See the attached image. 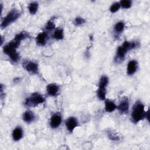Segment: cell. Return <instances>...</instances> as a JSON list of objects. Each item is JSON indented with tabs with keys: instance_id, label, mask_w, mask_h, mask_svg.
<instances>
[{
	"instance_id": "1",
	"label": "cell",
	"mask_w": 150,
	"mask_h": 150,
	"mask_svg": "<svg viewBox=\"0 0 150 150\" xmlns=\"http://www.w3.org/2000/svg\"><path fill=\"white\" fill-rule=\"evenodd\" d=\"M29 37V33L25 31L18 33L11 41L4 46L3 48L4 53L8 55L13 62H18L19 59V54L17 52L16 49L19 47L21 42Z\"/></svg>"
},
{
	"instance_id": "2",
	"label": "cell",
	"mask_w": 150,
	"mask_h": 150,
	"mask_svg": "<svg viewBox=\"0 0 150 150\" xmlns=\"http://www.w3.org/2000/svg\"><path fill=\"white\" fill-rule=\"evenodd\" d=\"M146 115L144 110V105L141 101H137L132 107L131 112L132 120L134 122H138L143 120Z\"/></svg>"
},
{
	"instance_id": "3",
	"label": "cell",
	"mask_w": 150,
	"mask_h": 150,
	"mask_svg": "<svg viewBox=\"0 0 150 150\" xmlns=\"http://www.w3.org/2000/svg\"><path fill=\"white\" fill-rule=\"evenodd\" d=\"M138 45L139 44L137 42H130L128 41H125L122 45L118 47L117 50L116 57H117V59L120 60H123L128 51L136 48L137 46H138Z\"/></svg>"
},
{
	"instance_id": "4",
	"label": "cell",
	"mask_w": 150,
	"mask_h": 150,
	"mask_svg": "<svg viewBox=\"0 0 150 150\" xmlns=\"http://www.w3.org/2000/svg\"><path fill=\"white\" fill-rule=\"evenodd\" d=\"M45 101V98L39 93H32L26 98L24 104L27 107H35Z\"/></svg>"
},
{
	"instance_id": "5",
	"label": "cell",
	"mask_w": 150,
	"mask_h": 150,
	"mask_svg": "<svg viewBox=\"0 0 150 150\" xmlns=\"http://www.w3.org/2000/svg\"><path fill=\"white\" fill-rule=\"evenodd\" d=\"M20 16L19 12L16 9H12L8 12L7 15L4 18L2 21L1 26L2 28H5L11 23L15 22Z\"/></svg>"
},
{
	"instance_id": "6",
	"label": "cell",
	"mask_w": 150,
	"mask_h": 150,
	"mask_svg": "<svg viewBox=\"0 0 150 150\" xmlns=\"http://www.w3.org/2000/svg\"><path fill=\"white\" fill-rule=\"evenodd\" d=\"M23 66L25 69L31 74H37L38 72V65L34 62L26 61Z\"/></svg>"
},
{
	"instance_id": "7",
	"label": "cell",
	"mask_w": 150,
	"mask_h": 150,
	"mask_svg": "<svg viewBox=\"0 0 150 150\" xmlns=\"http://www.w3.org/2000/svg\"><path fill=\"white\" fill-rule=\"evenodd\" d=\"M62 122V116L59 113L53 114L50 120V125L52 128H57Z\"/></svg>"
},
{
	"instance_id": "8",
	"label": "cell",
	"mask_w": 150,
	"mask_h": 150,
	"mask_svg": "<svg viewBox=\"0 0 150 150\" xmlns=\"http://www.w3.org/2000/svg\"><path fill=\"white\" fill-rule=\"evenodd\" d=\"M121 114H126L129 110V102L127 97H124L117 107Z\"/></svg>"
},
{
	"instance_id": "9",
	"label": "cell",
	"mask_w": 150,
	"mask_h": 150,
	"mask_svg": "<svg viewBox=\"0 0 150 150\" xmlns=\"http://www.w3.org/2000/svg\"><path fill=\"white\" fill-rule=\"evenodd\" d=\"M66 126L69 132H73L74 128L78 125L77 119L74 117H70L66 121Z\"/></svg>"
},
{
	"instance_id": "10",
	"label": "cell",
	"mask_w": 150,
	"mask_h": 150,
	"mask_svg": "<svg viewBox=\"0 0 150 150\" xmlns=\"http://www.w3.org/2000/svg\"><path fill=\"white\" fill-rule=\"evenodd\" d=\"M47 94L50 96H56L59 91V87L56 84H49L46 87Z\"/></svg>"
},
{
	"instance_id": "11",
	"label": "cell",
	"mask_w": 150,
	"mask_h": 150,
	"mask_svg": "<svg viewBox=\"0 0 150 150\" xmlns=\"http://www.w3.org/2000/svg\"><path fill=\"white\" fill-rule=\"evenodd\" d=\"M138 64L136 60H130L127 65V73L129 75L134 74L137 69Z\"/></svg>"
},
{
	"instance_id": "12",
	"label": "cell",
	"mask_w": 150,
	"mask_h": 150,
	"mask_svg": "<svg viewBox=\"0 0 150 150\" xmlns=\"http://www.w3.org/2000/svg\"><path fill=\"white\" fill-rule=\"evenodd\" d=\"M47 38V35L46 32H41L39 33L36 38L37 44L39 46H44L46 43Z\"/></svg>"
},
{
	"instance_id": "13",
	"label": "cell",
	"mask_w": 150,
	"mask_h": 150,
	"mask_svg": "<svg viewBox=\"0 0 150 150\" xmlns=\"http://www.w3.org/2000/svg\"><path fill=\"white\" fill-rule=\"evenodd\" d=\"M23 137V130L20 127H16L12 132V138L15 141H19Z\"/></svg>"
},
{
	"instance_id": "14",
	"label": "cell",
	"mask_w": 150,
	"mask_h": 150,
	"mask_svg": "<svg viewBox=\"0 0 150 150\" xmlns=\"http://www.w3.org/2000/svg\"><path fill=\"white\" fill-rule=\"evenodd\" d=\"M35 114L30 110L26 111L23 113V116H22V118H23V121H25L26 122H28V123H29V122H31L33 121L34 120H35Z\"/></svg>"
},
{
	"instance_id": "15",
	"label": "cell",
	"mask_w": 150,
	"mask_h": 150,
	"mask_svg": "<svg viewBox=\"0 0 150 150\" xmlns=\"http://www.w3.org/2000/svg\"><path fill=\"white\" fill-rule=\"evenodd\" d=\"M117 108L115 103L109 100H106L105 101V110L108 112H111Z\"/></svg>"
},
{
	"instance_id": "16",
	"label": "cell",
	"mask_w": 150,
	"mask_h": 150,
	"mask_svg": "<svg viewBox=\"0 0 150 150\" xmlns=\"http://www.w3.org/2000/svg\"><path fill=\"white\" fill-rule=\"evenodd\" d=\"M38 9V3L36 2H32L29 4L28 9L29 13L32 15H34L36 13Z\"/></svg>"
},
{
	"instance_id": "17",
	"label": "cell",
	"mask_w": 150,
	"mask_h": 150,
	"mask_svg": "<svg viewBox=\"0 0 150 150\" xmlns=\"http://www.w3.org/2000/svg\"><path fill=\"white\" fill-rule=\"evenodd\" d=\"M108 83V78L105 76H103L101 77L99 82V87L101 88H106V87Z\"/></svg>"
},
{
	"instance_id": "18",
	"label": "cell",
	"mask_w": 150,
	"mask_h": 150,
	"mask_svg": "<svg viewBox=\"0 0 150 150\" xmlns=\"http://www.w3.org/2000/svg\"><path fill=\"white\" fill-rule=\"evenodd\" d=\"M53 37L57 40H61L64 37L63 30L62 29H57L53 33Z\"/></svg>"
},
{
	"instance_id": "19",
	"label": "cell",
	"mask_w": 150,
	"mask_h": 150,
	"mask_svg": "<svg viewBox=\"0 0 150 150\" xmlns=\"http://www.w3.org/2000/svg\"><path fill=\"white\" fill-rule=\"evenodd\" d=\"M97 97L101 100H104L105 99L106 95V88H98L97 90Z\"/></svg>"
},
{
	"instance_id": "20",
	"label": "cell",
	"mask_w": 150,
	"mask_h": 150,
	"mask_svg": "<svg viewBox=\"0 0 150 150\" xmlns=\"http://www.w3.org/2000/svg\"><path fill=\"white\" fill-rule=\"evenodd\" d=\"M124 29V23L123 22H118L114 26V30L116 33H120L123 31Z\"/></svg>"
},
{
	"instance_id": "21",
	"label": "cell",
	"mask_w": 150,
	"mask_h": 150,
	"mask_svg": "<svg viewBox=\"0 0 150 150\" xmlns=\"http://www.w3.org/2000/svg\"><path fill=\"white\" fill-rule=\"evenodd\" d=\"M121 6H122L124 9L129 8L131 6L132 2L129 0H123L120 2Z\"/></svg>"
},
{
	"instance_id": "22",
	"label": "cell",
	"mask_w": 150,
	"mask_h": 150,
	"mask_svg": "<svg viewBox=\"0 0 150 150\" xmlns=\"http://www.w3.org/2000/svg\"><path fill=\"white\" fill-rule=\"evenodd\" d=\"M121 5L120 2H115L113 4L111 5V6L110 8V11L111 13H115L117 11L119 10V9L120 8Z\"/></svg>"
},
{
	"instance_id": "23",
	"label": "cell",
	"mask_w": 150,
	"mask_h": 150,
	"mask_svg": "<svg viewBox=\"0 0 150 150\" xmlns=\"http://www.w3.org/2000/svg\"><path fill=\"white\" fill-rule=\"evenodd\" d=\"M54 28H55V25H54V22H53L52 20H50L49 21H48L46 25V26H45L46 29H47V30H52V29H53Z\"/></svg>"
},
{
	"instance_id": "24",
	"label": "cell",
	"mask_w": 150,
	"mask_h": 150,
	"mask_svg": "<svg viewBox=\"0 0 150 150\" xmlns=\"http://www.w3.org/2000/svg\"><path fill=\"white\" fill-rule=\"evenodd\" d=\"M85 20L81 17H77L74 21V23L76 25H80L84 23Z\"/></svg>"
},
{
	"instance_id": "25",
	"label": "cell",
	"mask_w": 150,
	"mask_h": 150,
	"mask_svg": "<svg viewBox=\"0 0 150 150\" xmlns=\"http://www.w3.org/2000/svg\"><path fill=\"white\" fill-rule=\"evenodd\" d=\"M108 137L109 138L111 139V140H114V141H117L119 139V137L116 135L115 134H114L112 131H108Z\"/></svg>"
}]
</instances>
